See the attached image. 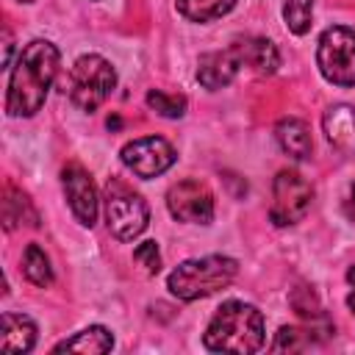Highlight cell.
Masks as SVG:
<instances>
[{
	"mask_svg": "<svg viewBox=\"0 0 355 355\" xmlns=\"http://www.w3.org/2000/svg\"><path fill=\"white\" fill-rule=\"evenodd\" d=\"M202 344L211 352H258L263 347V313L250 302L227 300L211 316Z\"/></svg>",
	"mask_w": 355,
	"mask_h": 355,
	"instance_id": "cell-2",
	"label": "cell"
},
{
	"mask_svg": "<svg viewBox=\"0 0 355 355\" xmlns=\"http://www.w3.org/2000/svg\"><path fill=\"white\" fill-rule=\"evenodd\" d=\"M347 216L355 222V186L349 189V200H347Z\"/></svg>",
	"mask_w": 355,
	"mask_h": 355,
	"instance_id": "cell-26",
	"label": "cell"
},
{
	"mask_svg": "<svg viewBox=\"0 0 355 355\" xmlns=\"http://www.w3.org/2000/svg\"><path fill=\"white\" fill-rule=\"evenodd\" d=\"M311 344V336L300 327H280L275 341H272V349L275 352H283V349H305Z\"/></svg>",
	"mask_w": 355,
	"mask_h": 355,
	"instance_id": "cell-22",
	"label": "cell"
},
{
	"mask_svg": "<svg viewBox=\"0 0 355 355\" xmlns=\"http://www.w3.org/2000/svg\"><path fill=\"white\" fill-rule=\"evenodd\" d=\"M19 3H36V0H19Z\"/></svg>",
	"mask_w": 355,
	"mask_h": 355,
	"instance_id": "cell-29",
	"label": "cell"
},
{
	"mask_svg": "<svg viewBox=\"0 0 355 355\" xmlns=\"http://www.w3.org/2000/svg\"><path fill=\"white\" fill-rule=\"evenodd\" d=\"M55 72H58V47L47 39L28 42L17 55V64L11 67L8 94H6L8 116H33L44 105Z\"/></svg>",
	"mask_w": 355,
	"mask_h": 355,
	"instance_id": "cell-1",
	"label": "cell"
},
{
	"mask_svg": "<svg viewBox=\"0 0 355 355\" xmlns=\"http://www.w3.org/2000/svg\"><path fill=\"white\" fill-rule=\"evenodd\" d=\"M166 208L178 222L208 225L214 219V194L200 180H180L166 191Z\"/></svg>",
	"mask_w": 355,
	"mask_h": 355,
	"instance_id": "cell-9",
	"label": "cell"
},
{
	"mask_svg": "<svg viewBox=\"0 0 355 355\" xmlns=\"http://www.w3.org/2000/svg\"><path fill=\"white\" fill-rule=\"evenodd\" d=\"M116 86V72L111 67V61H105L103 55L97 53H89V55H80L72 69H69V78H67V94L69 100L80 108V111H97L108 94L114 92Z\"/></svg>",
	"mask_w": 355,
	"mask_h": 355,
	"instance_id": "cell-4",
	"label": "cell"
},
{
	"mask_svg": "<svg viewBox=\"0 0 355 355\" xmlns=\"http://www.w3.org/2000/svg\"><path fill=\"white\" fill-rule=\"evenodd\" d=\"M239 272V263L227 255H205V258H191V261H183L180 266H175L166 277V288L183 300V302H191V300H200V297H208V294H216L219 288L230 286L233 277Z\"/></svg>",
	"mask_w": 355,
	"mask_h": 355,
	"instance_id": "cell-3",
	"label": "cell"
},
{
	"mask_svg": "<svg viewBox=\"0 0 355 355\" xmlns=\"http://www.w3.org/2000/svg\"><path fill=\"white\" fill-rule=\"evenodd\" d=\"M105 222H108V230L119 241H133L136 236L144 233V227L150 222L147 202L136 191H130L125 183L108 180V186H105Z\"/></svg>",
	"mask_w": 355,
	"mask_h": 355,
	"instance_id": "cell-5",
	"label": "cell"
},
{
	"mask_svg": "<svg viewBox=\"0 0 355 355\" xmlns=\"http://www.w3.org/2000/svg\"><path fill=\"white\" fill-rule=\"evenodd\" d=\"M119 158H122V164H125L136 178L150 180V178L164 175V172L175 164L178 153H175V147H172L166 139H161V136H141V139L128 141V144L122 147Z\"/></svg>",
	"mask_w": 355,
	"mask_h": 355,
	"instance_id": "cell-8",
	"label": "cell"
},
{
	"mask_svg": "<svg viewBox=\"0 0 355 355\" xmlns=\"http://www.w3.org/2000/svg\"><path fill=\"white\" fill-rule=\"evenodd\" d=\"M61 183H64V194H67V202H69L75 219L83 227H92L97 222V189H94L89 172L80 164H69L61 172Z\"/></svg>",
	"mask_w": 355,
	"mask_h": 355,
	"instance_id": "cell-10",
	"label": "cell"
},
{
	"mask_svg": "<svg viewBox=\"0 0 355 355\" xmlns=\"http://www.w3.org/2000/svg\"><path fill=\"white\" fill-rule=\"evenodd\" d=\"M313 3H316V0H286V3H283L286 28H288L294 36H305V33L311 31V22H313Z\"/></svg>",
	"mask_w": 355,
	"mask_h": 355,
	"instance_id": "cell-20",
	"label": "cell"
},
{
	"mask_svg": "<svg viewBox=\"0 0 355 355\" xmlns=\"http://www.w3.org/2000/svg\"><path fill=\"white\" fill-rule=\"evenodd\" d=\"M25 216L31 219V225H36V211H33L31 200L22 191H17L14 186H8L6 200H3V225H6V230H14V225L22 222Z\"/></svg>",
	"mask_w": 355,
	"mask_h": 355,
	"instance_id": "cell-19",
	"label": "cell"
},
{
	"mask_svg": "<svg viewBox=\"0 0 355 355\" xmlns=\"http://www.w3.org/2000/svg\"><path fill=\"white\" fill-rule=\"evenodd\" d=\"M147 105L166 116V119H178L186 114V97L183 94H166V92H158V89H150L147 92Z\"/></svg>",
	"mask_w": 355,
	"mask_h": 355,
	"instance_id": "cell-21",
	"label": "cell"
},
{
	"mask_svg": "<svg viewBox=\"0 0 355 355\" xmlns=\"http://www.w3.org/2000/svg\"><path fill=\"white\" fill-rule=\"evenodd\" d=\"M241 69H244V64H241L239 47L230 42V47H225V50H214V53L200 55V61H197V80H200V86L216 92V89H225L227 83H233V78Z\"/></svg>",
	"mask_w": 355,
	"mask_h": 355,
	"instance_id": "cell-11",
	"label": "cell"
},
{
	"mask_svg": "<svg viewBox=\"0 0 355 355\" xmlns=\"http://www.w3.org/2000/svg\"><path fill=\"white\" fill-rule=\"evenodd\" d=\"M33 344H36V324L22 313H3L0 349L6 355H22L31 352Z\"/></svg>",
	"mask_w": 355,
	"mask_h": 355,
	"instance_id": "cell-14",
	"label": "cell"
},
{
	"mask_svg": "<svg viewBox=\"0 0 355 355\" xmlns=\"http://www.w3.org/2000/svg\"><path fill=\"white\" fill-rule=\"evenodd\" d=\"M347 308L355 313V291H349V294H347Z\"/></svg>",
	"mask_w": 355,
	"mask_h": 355,
	"instance_id": "cell-27",
	"label": "cell"
},
{
	"mask_svg": "<svg viewBox=\"0 0 355 355\" xmlns=\"http://www.w3.org/2000/svg\"><path fill=\"white\" fill-rule=\"evenodd\" d=\"M311 200H313V186L294 169H283L277 172L275 183H272V208H269V219L277 227L294 225L300 222L308 211H311Z\"/></svg>",
	"mask_w": 355,
	"mask_h": 355,
	"instance_id": "cell-7",
	"label": "cell"
},
{
	"mask_svg": "<svg viewBox=\"0 0 355 355\" xmlns=\"http://www.w3.org/2000/svg\"><path fill=\"white\" fill-rule=\"evenodd\" d=\"M275 139H277L280 150H283L286 155L297 158V161L308 158L311 150H313L311 130H308V125H305L302 119H297V116H286V119H280L277 128H275Z\"/></svg>",
	"mask_w": 355,
	"mask_h": 355,
	"instance_id": "cell-15",
	"label": "cell"
},
{
	"mask_svg": "<svg viewBox=\"0 0 355 355\" xmlns=\"http://www.w3.org/2000/svg\"><path fill=\"white\" fill-rule=\"evenodd\" d=\"M316 64L324 80L336 86H355V31L333 25L322 31L316 47Z\"/></svg>",
	"mask_w": 355,
	"mask_h": 355,
	"instance_id": "cell-6",
	"label": "cell"
},
{
	"mask_svg": "<svg viewBox=\"0 0 355 355\" xmlns=\"http://www.w3.org/2000/svg\"><path fill=\"white\" fill-rule=\"evenodd\" d=\"M347 283H349V286H355V266H349V269H347Z\"/></svg>",
	"mask_w": 355,
	"mask_h": 355,
	"instance_id": "cell-28",
	"label": "cell"
},
{
	"mask_svg": "<svg viewBox=\"0 0 355 355\" xmlns=\"http://www.w3.org/2000/svg\"><path fill=\"white\" fill-rule=\"evenodd\" d=\"M322 128L333 147H338L344 153L355 150V108L352 105H347V103L330 105L322 116Z\"/></svg>",
	"mask_w": 355,
	"mask_h": 355,
	"instance_id": "cell-13",
	"label": "cell"
},
{
	"mask_svg": "<svg viewBox=\"0 0 355 355\" xmlns=\"http://www.w3.org/2000/svg\"><path fill=\"white\" fill-rule=\"evenodd\" d=\"M233 6H236V0H178V11L189 22H211V19H219Z\"/></svg>",
	"mask_w": 355,
	"mask_h": 355,
	"instance_id": "cell-17",
	"label": "cell"
},
{
	"mask_svg": "<svg viewBox=\"0 0 355 355\" xmlns=\"http://www.w3.org/2000/svg\"><path fill=\"white\" fill-rule=\"evenodd\" d=\"M302 294H305V302H302L297 294H291V308H294L302 319H319V316H322V305H319L316 294H313L311 288H305V286H302Z\"/></svg>",
	"mask_w": 355,
	"mask_h": 355,
	"instance_id": "cell-24",
	"label": "cell"
},
{
	"mask_svg": "<svg viewBox=\"0 0 355 355\" xmlns=\"http://www.w3.org/2000/svg\"><path fill=\"white\" fill-rule=\"evenodd\" d=\"M133 261L144 266L147 275H155L161 269V252H158V244L155 241H141L136 250H133Z\"/></svg>",
	"mask_w": 355,
	"mask_h": 355,
	"instance_id": "cell-23",
	"label": "cell"
},
{
	"mask_svg": "<svg viewBox=\"0 0 355 355\" xmlns=\"http://www.w3.org/2000/svg\"><path fill=\"white\" fill-rule=\"evenodd\" d=\"M22 272H25V277H28L33 286H39V288H44V286L53 283V266H50V258H47V252H44L39 244H28V247H25V255H22Z\"/></svg>",
	"mask_w": 355,
	"mask_h": 355,
	"instance_id": "cell-18",
	"label": "cell"
},
{
	"mask_svg": "<svg viewBox=\"0 0 355 355\" xmlns=\"http://www.w3.org/2000/svg\"><path fill=\"white\" fill-rule=\"evenodd\" d=\"M3 36H6V44H3V67H8L11 64V53H14V42H11V33L8 31Z\"/></svg>",
	"mask_w": 355,
	"mask_h": 355,
	"instance_id": "cell-25",
	"label": "cell"
},
{
	"mask_svg": "<svg viewBox=\"0 0 355 355\" xmlns=\"http://www.w3.org/2000/svg\"><path fill=\"white\" fill-rule=\"evenodd\" d=\"M233 44L239 47L241 64L247 69H252L255 75H272V72H277L280 53H277V47L269 39H263V36H244V39H236Z\"/></svg>",
	"mask_w": 355,
	"mask_h": 355,
	"instance_id": "cell-12",
	"label": "cell"
},
{
	"mask_svg": "<svg viewBox=\"0 0 355 355\" xmlns=\"http://www.w3.org/2000/svg\"><path fill=\"white\" fill-rule=\"evenodd\" d=\"M108 349H114V336L103 324L83 327L72 338H67V341H61V344L53 347V352H83V355H103Z\"/></svg>",
	"mask_w": 355,
	"mask_h": 355,
	"instance_id": "cell-16",
	"label": "cell"
}]
</instances>
